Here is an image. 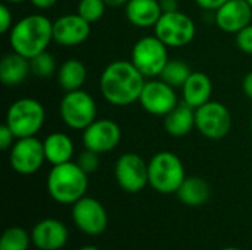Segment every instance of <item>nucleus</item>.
Here are the masks:
<instances>
[{"mask_svg": "<svg viewBox=\"0 0 252 250\" xmlns=\"http://www.w3.org/2000/svg\"><path fill=\"white\" fill-rule=\"evenodd\" d=\"M77 164L81 167V169L87 174H92L94 172L97 168H99V153L93 152V150H89V149H84L78 158H77Z\"/></svg>", "mask_w": 252, "mask_h": 250, "instance_id": "obj_29", "label": "nucleus"}, {"mask_svg": "<svg viewBox=\"0 0 252 250\" xmlns=\"http://www.w3.org/2000/svg\"><path fill=\"white\" fill-rule=\"evenodd\" d=\"M53 41V22L40 13L21 18L9 31V44L13 52L32 59L47 50Z\"/></svg>", "mask_w": 252, "mask_h": 250, "instance_id": "obj_2", "label": "nucleus"}, {"mask_svg": "<svg viewBox=\"0 0 252 250\" xmlns=\"http://www.w3.org/2000/svg\"><path fill=\"white\" fill-rule=\"evenodd\" d=\"M28 1L40 10H47V9L53 7L58 0H28Z\"/></svg>", "mask_w": 252, "mask_h": 250, "instance_id": "obj_35", "label": "nucleus"}, {"mask_svg": "<svg viewBox=\"0 0 252 250\" xmlns=\"http://www.w3.org/2000/svg\"><path fill=\"white\" fill-rule=\"evenodd\" d=\"M59 115L68 128L83 131L97 119V105L93 96L83 88L66 91L59 105Z\"/></svg>", "mask_w": 252, "mask_h": 250, "instance_id": "obj_6", "label": "nucleus"}, {"mask_svg": "<svg viewBox=\"0 0 252 250\" xmlns=\"http://www.w3.org/2000/svg\"><path fill=\"white\" fill-rule=\"evenodd\" d=\"M58 81L65 91H74L83 88L87 80L86 65L78 59H66L58 68Z\"/></svg>", "mask_w": 252, "mask_h": 250, "instance_id": "obj_24", "label": "nucleus"}, {"mask_svg": "<svg viewBox=\"0 0 252 250\" xmlns=\"http://www.w3.org/2000/svg\"><path fill=\"white\" fill-rule=\"evenodd\" d=\"M149 186L161 194L177 193L186 178L182 159L168 150L155 153L148 162Z\"/></svg>", "mask_w": 252, "mask_h": 250, "instance_id": "obj_4", "label": "nucleus"}, {"mask_svg": "<svg viewBox=\"0 0 252 250\" xmlns=\"http://www.w3.org/2000/svg\"><path fill=\"white\" fill-rule=\"evenodd\" d=\"M46 161L53 165H61L65 162H71L75 147L72 139L65 133H50L43 140Z\"/></svg>", "mask_w": 252, "mask_h": 250, "instance_id": "obj_21", "label": "nucleus"}, {"mask_svg": "<svg viewBox=\"0 0 252 250\" xmlns=\"http://www.w3.org/2000/svg\"><path fill=\"white\" fill-rule=\"evenodd\" d=\"M226 1L229 0H195V3L204 9V10H208V12H216L217 9H220Z\"/></svg>", "mask_w": 252, "mask_h": 250, "instance_id": "obj_33", "label": "nucleus"}, {"mask_svg": "<svg viewBox=\"0 0 252 250\" xmlns=\"http://www.w3.org/2000/svg\"><path fill=\"white\" fill-rule=\"evenodd\" d=\"M30 72H31L30 59L13 50L4 55L0 60V81L6 87L19 85L22 81H25Z\"/></svg>", "mask_w": 252, "mask_h": 250, "instance_id": "obj_20", "label": "nucleus"}, {"mask_svg": "<svg viewBox=\"0 0 252 250\" xmlns=\"http://www.w3.org/2000/svg\"><path fill=\"white\" fill-rule=\"evenodd\" d=\"M46 162L43 141L35 136L16 139L9 153V164L19 175L35 174Z\"/></svg>", "mask_w": 252, "mask_h": 250, "instance_id": "obj_11", "label": "nucleus"}, {"mask_svg": "<svg viewBox=\"0 0 252 250\" xmlns=\"http://www.w3.org/2000/svg\"><path fill=\"white\" fill-rule=\"evenodd\" d=\"M81 141L84 149L93 150L99 155L112 152L121 141V127L108 118L94 119L83 130Z\"/></svg>", "mask_w": 252, "mask_h": 250, "instance_id": "obj_14", "label": "nucleus"}, {"mask_svg": "<svg viewBox=\"0 0 252 250\" xmlns=\"http://www.w3.org/2000/svg\"><path fill=\"white\" fill-rule=\"evenodd\" d=\"M114 175L118 186L127 193H139L149 186L148 162L137 153H123L114 167Z\"/></svg>", "mask_w": 252, "mask_h": 250, "instance_id": "obj_10", "label": "nucleus"}, {"mask_svg": "<svg viewBox=\"0 0 252 250\" xmlns=\"http://www.w3.org/2000/svg\"><path fill=\"white\" fill-rule=\"evenodd\" d=\"M30 65H31V72L40 78H47L52 77L55 72H58L56 59L47 50L30 59Z\"/></svg>", "mask_w": 252, "mask_h": 250, "instance_id": "obj_27", "label": "nucleus"}, {"mask_svg": "<svg viewBox=\"0 0 252 250\" xmlns=\"http://www.w3.org/2000/svg\"><path fill=\"white\" fill-rule=\"evenodd\" d=\"M108 6L111 7H118V6H126L128 3V0H105Z\"/></svg>", "mask_w": 252, "mask_h": 250, "instance_id": "obj_37", "label": "nucleus"}, {"mask_svg": "<svg viewBox=\"0 0 252 250\" xmlns=\"http://www.w3.org/2000/svg\"><path fill=\"white\" fill-rule=\"evenodd\" d=\"M13 27V16L6 3L0 4V32L6 34L12 29Z\"/></svg>", "mask_w": 252, "mask_h": 250, "instance_id": "obj_31", "label": "nucleus"}, {"mask_svg": "<svg viewBox=\"0 0 252 250\" xmlns=\"http://www.w3.org/2000/svg\"><path fill=\"white\" fill-rule=\"evenodd\" d=\"M44 121V106L32 97H22L7 108L4 124L12 130L16 139H22L35 136L43 128Z\"/></svg>", "mask_w": 252, "mask_h": 250, "instance_id": "obj_5", "label": "nucleus"}, {"mask_svg": "<svg viewBox=\"0 0 252 250\" xmlns=\"http://www.w3.org/2000/svg\"><path fill=\"white\" fill-rule=\"evenodd\" d=\"M78 250H100L97 249V248H94V246H84V248H81V249Z\"/></svg>", "mask_w": 252, "mask_h": 250, "instance_id": "obj_39", "label": "nucleus"}, {"mask_svg": "<svg viewBox=\"0 0 252 250\" xmlns=\"http://www.w3.org/2000/svg\"><path fill=\"white\" fill-rule=\"evenodd\" d=\"M108 4L105 0H80L77 4V13L87 22L94 24L103 18Z\"/></svg>", "mask_w": 252, "mask_h": 250, "instance_id": "obj_28", "label": "nucleus"}, {"mask_svg": "<svg viewBox=\"0 0 252 250\" xmlns=\"http://www.w3.org/2000/svg\"><path fill=\"white\" fill-rule=\"evenodd\" d=\"M242 90H244V94L252 100V71L244 77V80H242Z\"/></svg>", "mask_w": 252, "mask_h": 250, "instance_id": "obj_34", "label": "nucleus"}, {"mask_svg": "<svg viewBox=\"0 0 252 250\" xmlns=\"http://www.w3.org/2000/svg\"><path fill=\"white\" fill-rule=\"evenodd\" d=\"M31 242V233L22 227L7 228L0 240V250H28Z\"/></svg>", "mask_w": 252, "mask_h": 250, "instance_id": "obj_26", "label": "nucleus"}, {"mask_svg": "<svg viewBox=\"0 0 252 250\" xmlns=\"http://www.w3.org/2000/svg\"><path fill=\"white\" fill-rule=\"evenodd\" d=\"M154 32L167 47H185L195 38L196 25L189 15L180 10L165 12L154 27Z\"/></svg>", "mask_w": 252, "mask_h": 250, "instance_id": "obj_8", "label": "nucleus"}, {"mask_svg": "<svg viewBox=\"0 0 252 250\" xmlns=\"http://www.w3.org/2000/svg\"><path fill=\"white\" fill-rule=\"evenodd\" d=\"M236 46L241 52L252 56V24L236 34Z\"/></svg>", "mask_w": 252, "mask_h": 250, "instance_id": "obj_30", "label": "nucleus"}, {"mask_svg": "<svg viewBox=\"0 0 252 250\" xmlns=\"http://www.w3.org/2000/svg\"><path fill=\"white\" fill-rule=\"evenodd\" d=\"M164 128L171 137H185L195 128V109L185 102L164 116Z\"/></svg>", "mask_w": 252, "mask_h": 250, "instance_id": "obj_22", "label": "nucleus"}, {"mask_svg": "<svg viewBox=\"0 0 252 250\" xmlns=\"http://www.w3.org/2000/svg\"><path fill=\"white\" fill-rule=\"evenodd\" d=\"M130 60L146 78H158L170 60L168 47L157 35H145L134 43Z\"/></svg>", "mask_w": 252, "mask_h": 250, "instance_id": "obj_7", "label": "nucleus"}, {"mask_svg": "<svg viewBox=\"0 0 252 250\" xmlns=\"http://www.w3.org/2000/svg\"><path fill=\"white\" fill-rule=\"evenodd\" d=\"M68 228L56 218L38 221L31 230V242L38 250H61L68 243Z\"/></svg>", "mask_w": 252, "mask_h": 250, "instance_id": "obj_17", "label": "nucleus"}, {"mask_svg": "<svg viewBox=\"0 0 252 250\" xmlns=\"http://www.w3.org/2000/svg\"><path fill=\"white\" fill-rule=\"evenodd\" d=\"M213 81L204 72H192L182 87V97L186 105L196 109L211 100Z\"/></svg>", "mask_w": 252, "mask_h": 250, "instance_id": "obj_19", "label": "nucleus"}, {"mask_svg": "<svg viewBox=\"0 0 252 250\" xmlns=\"http://www.w3.org/2000/svg\"><path fill=\"white\" fill-rule=\"evenodd\" d=\"M176 194L179 200L186 206H201L210 199L211 189L204 178L186 177Z\"/></svg>", "mask_w": 252, "mask_h": 250, "instance_id": "obj_23", "label": "nucleus"}, {"mask_svg": "<svg viewBox=\"0 0 252 250\" xmlns=\"http://www.w3.org/2000/svg\"><path fill=\"white\" fill-rule=\"evenodd\" d=\"M216 25L229 34H238L252 21V7L247 0H229L214 12Z\"/></svg>", "mask_w": 252, "mask_h": 250, "instance_id": "obj_16", "label": "nucleus"}, {"mask_svg": "<svg viewBox=\"0 0 252 250\" xmlns=\"http://www.w3.org/2000/svg\"><path fill=\"white\" fill-rule=\"evenodd\" d=\"M190 74L192 69L186 62L180 59H170L158 78H161L162 81H165L174 88H182L186 80L190 77Z\"/></svg>", "mask_w": 252, "mask_h": 250, "instance_id": "obj_25", "label": "nucleus"}, {"mask_svg": "<svg viewBox=\"0 0 252 250\" xmlns=\"http://www.w3.org/2000/svg\"><path fill=\"white\" fill-rule=\"evenodd\" d=\"M251 133H252V116H251Z\"/></svg>", "mask_w": 252, "mask_h": 250, "instance_id": "obj_42", "label": "nucleus"}, {"mask_svg": "<svg viewBox=\"0 0 252 250\" xmlns=\"http://www.w3.org/2000/svg\"><path fill=\"white\" fill-rule=\"evenodd\" d=\"M90 32L92 24L77 12L62 15L53 21V41L65 47L83 44L89 38Z\"/></svg>", "mask_w": 252, "mask_h": 250, "instance_id": "obj_15", "label": "nucleus"}, {"mask_svg": "<svg viewBox=\"0 0 252 250\" xmlns=\"http://www.w3.org/2000/svg\"><path fill=\"white\" fill-rule=\"evenodd\" d=\"M6 3H12V4H19V3H22V1H25V0H4Z\"/></svg>", "mask_w": 252, "mask_h": 250, "instance_id": "obj_38", "label": "nucleus"}, {"mask_svg": "<svg viewBox=\"0 0 252 250\" xmlns=\"http://www.w3.org/2000/svg\"><path fill=\"white\" fill-rule=\"evenodd\" d=\"M195 128L210 140L224 139L232 128V115L226 105L210 100L195 109Z\"/></svg>", "mask_w": 252, "mask_h": 250, "instance_id": "obj_9", "label": "nucleus"}, {"mask_svg": "<svg viewBox=\"0 0 252 250\" xmlns=\"http://www.w3.org/2000/svg\"><path fill=\"white\" fill-rule=\"evenodd\" d=\"M146 77L131 60H114L108 63L99 78L102 97L112 106L124 108L139 102Z\"/></svg>", "mask_w": 252, "mask_h": 250, "instance_id": "obj_1", "label": "nucleus"}, {"mask_svg": "<svg viewBox=\"0 0 252 250\" xmlns=\"http://www.w3.org/2000/svg\"><path fill=\"white\" fill-rule=\"evenodd\" d=\"M247 1H248V4L252 7V0H247Z\"/></svg>", "mask_w": 252, "mask_h": 250, "instance_id": "obj_41", "label": "nucleus"}, {"mask_svg": "<svg viewBox=\"0 0 252 250\" xmlns=\"http://www.w3.org/2000/svg\"><path fill=\"white\" fill-rule=\"evenodd\" d=\"M139 103L148 113L164 118L179 105V100L174 87L161 78H149L142 90Z\"/></svg>", "mask_w": 252, "mask_h": 250, "instance_id": "obj_13", "label": "nucleus"}, {"mask_svg": "<svg viewBox=\"0 0 252 250\" xmlns=\"http://www.w3.org/2000/svg\"><path fill=\"white\" fill-rule=\"evenodd\" d=\"M221 250H242V249H239V248H224V249H221Z\"/></svg>", "mask_w": 252, "mask_h": 250, "instance_id": "obj_40", "label": "nucleus"}, {"mask_svg": "<svg viewBox=\"0 0 252 250\" xmlns=\"http://www.w3.org/2000/svg\"><path fill=\"white\" fill-rule=\"evenodd\" d=\"M87 172L77 162L53 165L49 171L46 187L49 196L61 205H74L86 196L89 187Z\"/></svg>", "mask_w": 252, "mask_h": 250, "instance_id": "obj_3", "label": "nucleus"}, {"mask_svg": "<svg viewBox=\"0 0 252 250\" xmlns=\"http://www.w3.org/2000/svg\"><path fill=\"white\" fill-rule=\"evenodd\" d=\"M159 4H161L162 13L179 10V0H159Z\"/></svg>", "mask_w": 252, "mask_h": 250, "instance_id": "obj_36", "label": "nucleus"}, {"mask_svg": "<svg viewBox=\"0 0 252 250\" xmlns=\"http://www.w3.org/2000/svg\"><path fill=\"white\" fill-rule=\"evenodd\" d=\"M15 141H16V137L12 133V130L6 124L0 125V149L7 150L13 146Z\"/></svg>", "mask_w": 252, "mask_h": 250, "instance_id": "obj_32", "label": "nucleus"}, {"mask_svg": "<svg viewBox=\"0 0 252 250\" xmlns=\"http://www.w3.org/2000/svg\"><path fill=\"white\" fill-rule=\"evenodd\" d=\"M72 221L75 227L87 236H100L108 227V212L94 197L84 196L72 205Z\"/></svg>", "mask_w": 252, "mask_h": 250, "instance_id": "obj_12", "label": "nucleus"}, {"mask_svg": "<svg viewBox=\"0 0 252 250\" xmlns=\"http://www.w3.org/2000/svg\"><path fill=\"white\" fill-rule=\"evenodd\" d=\"M162 15L159 0H128L126 4V16L128 22L137 28L155 27Z\"/></svg>", "mask_w": 252, "mask_h": 250, "instance_id": "obj_18", "label": "nucleus"}]
</instances>
